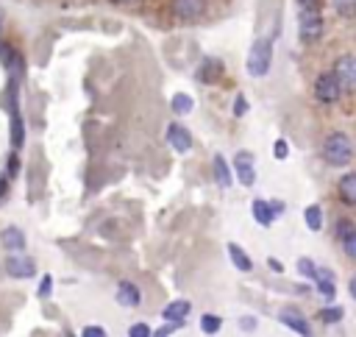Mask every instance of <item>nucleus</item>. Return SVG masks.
<instances>
[{
	"label": "nucleus",
	"instance_id": "obj_1",
	"mask_svg": "<svg viewBox=\"0 0 356 337\" xmlns=\"http://www.w3.org/2000/svg\"><path fill=\"white\" fill-rule=\"evenodd\" d=\"M323 159H326L331 167H345V164H350V159H353V142H350V137L342 134V131L328 134V137L323 139Z\"/></svg>",
	"mask_w": 356,
	"mask_h": 337
},
{
	"label": "nucleus",
	"instance_id": "obj_2",
	"mask_svg": "<svg viewBox=\"0 0 356 337\" xmlns=\"http://www.w3.org/2000/svg\"><path fill=\"white\" fill-rule=\"evenodd\" d=\"M270 62H273V40L270 37H262L253 42L251 53H248V73L253 78H265L270 73Z\"/></svg>",
	"mask_w": 356,
	"mask_h": 337
},
{
	"label": "nucleus",
	"instance_id": "obj_3",
	"mask_svg": "<svg viewBox=\"0 0 356 337\" xmlns=\"http://www.w3.org/2000/svg\"><path fill=\"white\" fill-rule=\"evenodd\" d=\"M331 76L337 78V84H339L342 92H350V89L356 87V62H353V56H342V59L334 64Z\"/></svg>",
	"mask_w": 356,
	"mask_h": 337
},
{
	"label": "nucleus",
	"instance_id": "obj_4",
	"mask_svg": "<svg viewBox=\"0 0 356 337\" xmlns=\"http://www.w3.org/2000/svg\"><path fill=\"white\" fill-rule=\"evenodd\" d=\"M339 95H342V89H339V84H337V78L331 73L317 76V81H314V98L320 103H337Z\"/></svg>",
	"mask_w": 356,
	"mask_h": 337
},
{
	"label": "nucleus",
	"instance_id": "obj_5",
	"mask_svg": "<svg viewBox=\"0 0 356 337\" xmlns=\"http://www.w3.org/2000/svg\"><path fill=\"white\" fill-rule=\"evenodd\" d=\"M167 142H170L172 150L187 153V150L193 148V134H190V128L181 126V123H170V126H167Z\"/></svg>",
	"mask_w": 356,
	"mask_h": 337
},
{
	"label": "nucleus",
	"instance_id": "obj_6",
	"mask_svg": "<svg viewBox=\"0 0 356 337\" xmlns=\"http://www.w3.org/2000/svg\"><path fill=\"white\" fill-rule=\"evenodd\" d=\"M6 273L12 279H31L37 273V262L31 257H20V254H12L6 259Z\"/></svg>",
	"mask_w": 356,
	"mask_h": 337
},
{
	"label": "nucleus",
	"instance_id": "obj_7",
	"mask_svg": "<svg viewBox=\"0 0 356 337\" xmlns=\"http://www.w3.org/2000/svg\"><path fill=\"white\" fill-rule=\"evenodd\" d=\"M223 73H226V64H223L220 59L209 56V59H204L201 67H198V81L206 84V87H215V84L223 78Z\"/></svg>",
	"mask_w": 356,
	"mask_h": 337
},
{
	"label": "nucleus",
	"instance_id": "obj_8",
	"mask_svg": "<svg viewBox=\"0 0 356 337\" xmlns=\"http://www.w3.org/2000/svg\"><path fill=\"white\" fill-rule=\"evenodd\" d=\"M206 12V0H172V15L178 20H198Z\"/></svg>",
	"mask_w": 356,
	"mask_h": 337
},
{
	"label": "nucleus",
	"instance_id": "obj_9",
	"mask_svg": "<svg viewBox=\"0 0 356 337\" xmlns=\"http://www.w3.org/2000/svg\"><path fill=\"white\" fill-rule=\"evenodd\" d=\"M323 37V20L317 12H301V40L314 42Z\"/></svg>",
	"mask_w": 356,
	"mask_h": 337
},
{
	"label": "nucleus",
	"instance_id": "obj_10",
	"mask_svg": "<svg viewBox=\"0 0 356 337\" xmlns=\"http://www.w3.org/2000/svg\"><path fill=\"white\" fill-rule=\"evenodd\" d=\"M234 171H237V182H240L242 187H253L256 171H253V156H251V153H237Z\"/></svg>",
	"mask_w": 356,
	"mask_h": 337
},
{
	"label": "nucleus",
	"instance_id": "obj_11",
	"mask_svg": "<svg viewBox=\"0 0 356 337\" xmlns=\"http://www.w3.org/2000/svg\"><path fill=\"white\" fill-rule=\"evenodd\" d=\"M278 320L284 323V326H290L292 331H298L301 337H312V329H309V323H306V318L298 312V309H281V315H278Z\"/></svg>",
	"mask_w": 356,
	"mask_h": 337
},
{
	"label": "nucleus",
	"instance_id": "obj_12",
	"mask_svg": "<svg viewBox=\"0 0 356 337\" xmlns=\"http://www.w3.org/2000/svg\"><path fill=\"white\" fill-rule=\"evenodd\" d=\"M114 298H117V304H120V306H139L142 293H139V287H136L134 282H120V284H117Z\"/></svg>",
	"mask_w": 356,
	"mask_h": 337
},
{
	"label": "nucleus",
	"instance_id": "obj_13",
	"mask_svg": "<svg viewBox=\"0 0 356 337\" xmlns=\"http://www.w3.org/2000/svg\"><path fill=\"white\" fill-rule=\"evenodd\" d=\"M0 245H3L6 251H23V248H26V234H23V229L6 226L3 232H0Z\"/></svg>",
	"mask_w": 356,
	"mask_h": 337
},
{
	"label": "nucleus",
	"instance_id": "obj_14",
	"mask_svg": "<svg viewBox=\"0 0 356 337\" xmlns=\"http://www.w3.org/2000/svg\"><path fill=\"white\" fill-rule=\"evenodd\" d=\"M253 218L259 226H270L276 221V212H281V204H267V201H253Z\"/></svg>",
	"mask_w": 356,
	"mask_h": 337
},
{
	"label": "nucleus",
	"instance_id": "obj_15",
	"mask_svg": "<svg viewBox=\"0 0 356 337\" xmlns=\"http://www.w3.org/2000/svg\"><path fill=\"white\" fill-rule=\"evenodd\" d=\"M164 320L167 323H175V326H181L184 323V318L190 315V301H172V304H167L164 306Z\"/></svg>",
	"mask_w": 356,
	"mask_h": 337
},
{
	"label": "nucleus",
	"instance_id": "obj_16",
	"mask_svg": "<svg viewBox=\"0 0 356 337\" xmlns=\"http://www.w3.org/2000/svg\"><path fill=\"white\" fill-rule=\"evenodd\" d=\"M314 284H317V290H320V295L323 298H334V293H337V282H334V273L331 270H317L314 273Z\"/></svg>",
	"mask_w": 356,
	"mask_h": 337
},
{
	"label": "nucleus",
	"instance_id": "obj_17",
	"mask_svg": "<svg viewBox=\"0 0 356 337\" xmlns=\"http://www.w3.org/2000/svg\"><path fill=\"white\" fill-rule=\"evenodd\" d=\"M212 167H215V179H217V184H220V187H231V182H234L231 167H229V162H226L220 153L212 159Z\"/></svg>",
	"mask_w": 356,
	"mask_h": 337
},
{
	"label": "nucleus",
	"instance_id": "obj_18",
	"mask_svg": "<svg viewBox=\"0 0 356 337\" xmlns=\"http://www.w3.org/2000/svg\"><path fill=\"white\" fill-rule=\"evenodd\" d=\"M339 198H342L348 207L356 204V176H353V173H345V176L339 179Z\"/></svg>",
	"mask_w": 356,
	"mask_h": 337
},
{
	"label": "nucleus",
	"instance_id": "obj_19",
	"mask_svg": "<svg viewBox=\"0 0 356 337\" xmlns=\"http://www.w3.org/2000/svg\"><path fill=\"white\" fill-rule=\"evenodd\" d=\"M229 257H231V262H234V268L237 270H242V273H248L251 268H253V262H251V257L237 245V243H229Z\"/></svg>",
	"mask_w": 356,
	"mask_h": 337
},
{
	"label": "nucleus",
	"instance_id": "obj_20",
	"mask_svg": "<svg viewBox=\"0 0 356 337\" xmlns=\"http://www.w3.org/2000/svg\"><path fill=\"white\" fill-rule=\"evenodd\" d=\"M172 112L178 114V117H184V114H190L193 109H195V101H193V95H187V92H178V95H172Z\"/></svg>",
	"mask_w": 356,
	"mask_h": 337
},
{
	"label": "nucleus",
	"instance_id": "obj_21",
	"mask_svg": "<svg viewBox=\"0 0 356 337\" xmlns=\"http://www.w3.org/2000/svg\"><path fill=\"white\" fill-rule=\"evenodd\" d=\"M303 221H306V226H309L312 232H320V229H323V209H320L317 204L306 207V212H303Z\"/></svg>",
	"mask_w": 356,
	"mask_h": 337
},
{
	"label": "nucleus",
	"instance_id": "obj_22",
	"mask_svg": "<svg viewBox=\"0 0 356 337\" xmlns=\"http://www.w3.org/2000/svg\"><path fill=\"white\" fill-rule=\"evenodd\" d=\"M220 326H223V320H220L217 315H204V318H201V329H204L206 334H217Z\"/></svg>",
	"mask_w": 356,
	"mask_h": 337
},
{
	"label": "nucleus",
	"instance_id": "obj_23",
	"mask_svg": "<svg viewBox=\"0 0 356 337\" xmlns=\"http://www.w3.org/2000/svg\"><path fill=\"white\" fill-rule=\"evenodd\" d=\"M339 243H342V248H345V254H348L350 259H356V232H353V234H348V237H342Z\"/></svg>",
	"mask_w": 356,
	"mask_h": 337
},
{
	"label": "nucleus",
	"instance_id": "obj_24",
	"mask_svg": "<svg viewBox=\"0 0 356 337\" xmlns=\"http://www.w3.org/2000/svg\"><path fill=\"white\" fill-rule=\"evenodd\" d=\"M298 270H301L306 279H314V273H317L314 262H312V259H306V257H303V259H298Z\"/></svg>",
	"mask_w": 356,
	"mask_h": 337
},
{
	"label": "nucleus",
	"instance_id": "obj_25",
	"mask_svg": "<svg viewBox=\"0 0 356 337\" xmlns=\"http://www.w3.org/2000/svg\"><path fill=\"white\" fill-rule=\"evenodd\" d=\"M153 331H150V326L148 323H134L131 329H128V337H150Z\"/></svg>",
	"mask_w": 356,
	"mask_h": 337
},
{
	"label": "nucleus",
	"instance_id": "obj_26",
	"mask_svg": "<svg viewBox=\"0 0 356 337\" xmlns=\"http://www.w3.org/2000/svg\"><path fill=\"white\" fill-rule=\"evenodd\" d=\"M353 232H356V226H353L350 221H339V223H337V237H339V240L348 237V234H353Z\"/></svg>",
	"mask_w": 356,
	"mask_h": 337
},
{
	"label": "nucleus",
	"instance_id": "obj_27",
	"mask_svg": "<svg viewBox=\"0 0 356 337\" xmlns=\"http://www.w3.org/2000/svg\"><path fill=\"white\" fill-rule=\"evenodd\" d=\"M320 318H323L326 323H334V320H339V318H342V309H339V306H334V309L328 306V309H323V312H320Z\"/></svg>",
	"mask_w": 356,
	"mask_h": 337
},
{
	"label": "nucleus",
	"instance_id": "obj_28",
	"mask_svg": "<svg viewBox=\"0 0 356 337\" xmlns=\"http://www.w3.org/2000/svg\"><path fill=\"white\" fill-rule=\"evenodd\" d=\"M248 112V101H245V95H237V103H234V114L237 117H242Z\"/></svg>",
	"mask_w": 356,
	"mask_h": 337
},
{
	"label": "nucleus",
	"instance_id": "obj_29",
	"mask_svg": "<svg viewBox=\"0 0 356 337\" xmlns=\"http://www.w3.org/2000/svg\"><path fill=\"white\" fill-rule=\"evenodd\" d=\"M276 159H287V153H290V145L284 142V139H276Z\"/></svg>",
	"mask_w": 356,
	"mask_h": 337
},
{
	"label": "nucleus",
	"instance_id": "obj_30",
	"mask_svg": "<svg viewBox=\"0 0 356 337\" xmlns=\"http://www.w3.org/2000/svg\"><path fill=\"white\" fill-rule=\"evenodd\" d=\"M295 3L301 6V12H317V3H320V0H295Z\"/></svg>",
	"mask_w": 356,
	"mask_h": 337
},
{
	"label": "nucleus",
	"instance_id": "obj_31",
	"mask_svg": "<svg viewBox=\"0 0 356 337\" xmlns=\"http://www.w3.org/2000/svg\"><path fill=\"white\" fill-rule=\"evenodd\" d=\"M81 337H106V331H103L100 326H87V329L81 331Z\"/></svg>",
	"mask_w": 356,
	"mask_h": 337
},
{
	"label": "nucleus",
	"instance_id": "obj_32",
	"mask_svg": "<svg viewBox=\"0 0 356 337\" xmlns=\"http://www.w3.org/2000/svg\"><path fill=\"white\" fill-rule=\"evenodd\" d=\"M51 284H53V279H51V276H45V279H42V284H39V295H42V298H48V295H51Z\"/></svg>",
	"mask_w": 356,
	"mask_h": 337
},
{
	"label": "nucleus",
	"instance_id": "obj_33",
	"mask_svg": "<svg viewBox=\"0 0 356 337\" xmlns=\"http://www.w3.org/2000/svg\"><path fill=\"white\" fill-rule=\"evenodd\" d=\"M172 329H178V326H175V323H167V326H161V329H159L156 334H150V337H170V334H172Z\"/></svg>",
	"mask_w": 356,
	"mask_h": 337
},
{
	"label": "nucleus",
	"instance_id": "obj_34",
	"mask_svg": "<svg viewBox=\"0 0 356 337\" xmlns=\"http://www.w3.org/2000/svg\"><path fill=\"white\" fill-rule=\"evenodd\" d=\"M112 3H120V6H128V3H136V0H112Z\"/></svg>",
	"mask_w": 356,
	"mask_h": 337
},
{
	"label": "nucleus",
	"instance_id": "obj_35",
	"mask_svg": "<svg viewBox=\"0 0 356 337\" xmlns=\"http://www.w3.org/2000/svg\"><path fill=\"white\" fill-rule=\"evenodd\" d=\"M0 34H3V17H0Z\"/></svg>",
	"mask_w": 356,
	"mask_h": 337
}]
</instances>
